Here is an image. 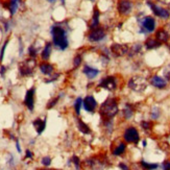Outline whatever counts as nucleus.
Segmentation results:
<instances>
[{"instance_id":"nucleus-1","label":"nucleus","mask_w":170,"mask_h":170,"mask_svg":"<svg viewBox=\"0 0 170 170\" xmlns=\"http://www.w3.org/2000/svg\"><path fill=\"white\" fill-rule=\"evenodd\" d=\"M119 111L118 109V105H117V101L116 99L114 98H109L102 103V105H100V109H99V113L101 117L105 119V120H110L112 119L114 116L116 115Z\"/></svg>"},{"instance_id":"nucleus-2","label":"nucleus","mask_w":170,"mask_h":170,"mask_svg":"<svg viewBox=\"0 0 170 170\" xmlns=\"http://www.w3.org/2000/svg\"><path fill=\"white\" fill-rule=\"evenodd\" d=\"M51 33H52L53 44L61 50H65L68 47V39L64 28L60 26H53Z\"/></svg>"},{"instance_id":"nucleus-3","label":"nucleus","mask_w":170,"mask_h":170,"mask_svg":"<svg viewBox=\"0 0 170 170\" xmlns=\"http://www.w3.org/2000/svg\"><path fill=\"white\" fill-rule=\"evenodd\" d=\"M148 85V82L145 77L140 76V75H135L133 77H130L128 83V87L130 90L135 91V92L141 93L146 90Z\"/></svg>"},{"instance_id":"nucleus-4","label":"nucleus","mask_w":170,"mask_h":170,"mask_svg":"<svg viewBox=\"0 0 170 170\" xmlns=\"http://www.w3.org/2000/svg\"><path fill=\"white\" fill-rule=\"evenodd\" d=\"M123 139H124L125 142L137 144L140 140V136H139L137 128H135L134 126H130V128H126L124 134H123Z\"/></svg>"},{"instance_id":"nucleus-5","label":"nucleus","mask_w":170,"mask_h":170,"mask_svg":"<svg viewBox=\"0 0 170 170\" xmlns=\"http://www.w3.org/2000/svg\"><path fill=\"white\" fill-rule=\"evenodd\" d=\"M147 4H148V6L151 8V10H153V14H155V16H158V17L162 18V19H168V18H169L170 14L168 10H166V8H161V6L157 5L155 3H153V1H150V0H147Z\"/></svg>"},{"instance_id":"nucleus-6","label":"nucleus","mask_w":170,"mask_h":170,"mask_svg":"<svg viewBox=\"0 0 170 170\" xmlns=\"http://www.w3.org/2000/svg\"><path fill=\"white\" fill-rule=\"evenodd\" d=\"M128 50H130V47L125 44H118V43H115L111 46V52L114 56L116 58H120V56H123V55L128 54Z\"/></svg>"},{"instance_id":"nucleus-7","label":"nucleus","mask_w":170,"mask_h":170,"mask_svg":"<svg viewBox=\"0 0 170 170\" xmlns=\"http://www.w3.org/2000/svg\"><path fill=\"white\" fill-rule=\"evenodd\" d=\"M99 87L107 89L109 91H114L117 88V80L115 76H107L100 80Z\"/></svg>"},{"instance_id":"nucleus-8","label":"nucleus","mask_w":170,"mask_h":170,"mask_svg":"<svg viewBox=\"0 0 170 170\" xmlns=\"http://www.w3.org/2000/svg\"><path fill=\"white\" fill-rule=\"evenodd\" d=\"M33 59L31 60H26L25 62L21 63L19 65V71H20V74L22 76H27V75H30L33 71V67H35V64L30 65V63L33 62Z\"/></svg>"},{"instance_id":"nucleus-9","label":"nucleus","mask_w":170,"mask_h":170,"mask_svg":"<svg viewBox=\"0 0 170 170\" xmlns=\"http://www.w3.org/2000/svg\"><path fill=\"white\" fill-rule=\"evenodd\" d=\"M105 37V30L100 27H96L94 29H91L90 33L88 36V39L91 42H99Z\"/></svg>"},{"instance_id":"nucleus-10","label":"nucleus","mask_w":170,"mask_h":170,"mask_svg":"<svg viewBox=\"0 0 170 170\" xmlns=\"http://www.w3.org/2000/svg\"><path fill=\"white\" fill-rule=\"evenodd\" d=\"M132 2H130V0H119V2H118V5H117V10L119 12V14L122 16H125V15H128L132 10Z\"/></svg>"},{"instance_id":"nucleus-11","label":"nucleus","mask_w":170,"mask_h":170,"mask_svg":"<svg viewBox=\"0 0 170 170\" xmlns=\"http://www.w3.org/2000/svg\"><path fill=\"white\" fill-rule=\"evenodd\" d=\"M141 25H142V29L146 33H153L155 28V20L153 17H145L141 21Z\"/></svg>"},{"instance_id":"nucleus-12","label":"nucleus","mask_w":170,"mask_h":170,"mask_svg":"<svg viewBox=\"0 0 170 170\" xmlns=\"http://www.w3.org/2000/svg\"><path fill=\"white\" fill-rule=\"evenodd\" d=\"M35 92H36L35 88L29 89L26 92V95H25V98H24V103L29 111L33 110V105H35Z\"/></svg>"},{"instance_id":"nucleus-13","label":"nucleus","mask_w":170,"mask_h":170,"mask_svg":"<svg viewBox=\"0 0 170 170\" xmlns=\"http://www.w3.org/2000/svg\"><path fill=\"white\" fill-rule=\"evenodd\" d=\"M83 105L84 108L87 112H94L96 110V107H97V102H96L95 98L93 97L92 95H89L83 100Z\"/></svg>"},{"instance_id":"nucleus-14","label":"nucleus","mask_w":170,"mask_h":170,"mask_svg":"<svg viewBox=\"0 0 170 170\" xmlns=\"http://www.w3.org/2000/svg\"><path fill=\"white\" fill-rule=\"evenodd\" d=\"M149 83L151 86H153L155 88H158V89H165L167 87V80L159 76V75H153L149 79Z\"/></svg>"},{"instance_id":"nucleus-15","label":"nucleus","mask_w":170,"mask_h":170,"mask_svg":"<svg viewBox=\"0 0 170 170\" xmlns=\"http://www.w3.org/2000/svg\"><path fill=\"white\" fill-rule=\"evenodd\" d=\"M125 149H126V144L125 142L122 141H117V142L113 143L112 146V153L114 155H121L125 153Z\"/></svg>"},{"instance_id":"nucleus-16","label":"nucleus","mask_w":170,"mask_h":170,"mask_svg":"<svg viewBox=\"0 0 170 170\" xmlns=\"http://www.w3.org/2000/svg\"><path fill=\"white\" fill-rule=\"evenodd\" d=\"M33 126H35L36 130L39 135L43 133V130H45L46 128V119H40V118H37L35 121H33Z\"/></svg>"},{"instance_id":"nucleus-17","label":"nucleus","mask_w":170,"mask_h":170,"mask_svg":"<svg viewBox=\"0 0 170 170\" xmlns=\"http://www.w3.org/2000/svg\"><path fill=\"white\" fill-rule=\"evenodd\" d=\"M155 39L160 43H167L169 40V33L165 29H159L155 33Z\"/></svg>"},{"instance_id":"nucleus-18","label":"nucleus","mask_w":170,"mask_h":170,"mask_svg":"<svg viewBox=\"0 0 170 170\" xmlns=\"http://www.w3.org/2000/svg\"><path fill=\"white\" fill-rule=\"evenodd\" d=\"M162 43L159 42L157 39H153V38H148L147 40L145 41V47L147 49H155V48H158L161 46Z\"/></svg>"},{"instance_id":"nucleus-19","label":"nucleus","mask_w":170,"mask_h":170,"mask_svg":"<svg viewBox=\"0 0 170 170\" xmlns=\"http://www.w3.org/2000/svg\"><path fill=\"white\" fill-rule=\"evenodd\" d=\"M40 70H41V72H42L43 74L50 75L51 73L53 72V66L51 65V64H49V63L44 62L40 65Z\"/></svg>"},{"instance_id":"nucleus-20","label":"nucleus","mask_w":170,"mask_h":170,"mask_svg":"<svg viewBox=\"0 0 170 170\" xmlns=\"http://www.w3.org/2000/svg\"><path fill=\"white\" fill-rule=\"evenodd\" d=\"M141 50H142V45H141L140 43H136V44H134V45L130 48V50H128V55L133 58L135 55L139 54V53L141 52Z\"/></svg>"},{"instance_id":"nucleus-21","label":"nucleus","mask_w":170,"mask_h":170,"mask_svg":"<svg viewBox=\"0 0 170 170\" xmlns=\"http://www.w3.org/2000/svg\"><path fill=\"white\" fill-rule=\"evenodd\" d=\"M84 73H85L89 78H94L96 75L98 74V70L97 69H95V68L89 67V66H85V68H84Z\"/></svg>"},{"instance_id":"nucleus-22","label":"nucleus","mask_w":170,"mask_h":170,"mask_svg":"<svg viewBox=\"0 0 170 170\" xmlns=\"http://www.w3.org/2000/svg\"><path fill=\"white\" fill-rule=\"evenodd\" d=\"M134 112H135V111H134L133 105H125L124 110H123V117H124L126 120H128V119H130V118L133 117Z\"/></svg>"},{"instance_id":"nucleus-23","label":"nucleus","mask_w":170,"mask_h":170,"mask_svg":"<svg viewBox=\"0 0 170 170\" xmlns=\"http://www.w3.org/2000/svg\"><path fill=\"white\" fill-rule=\"evenodd\" d=\"M98 23H99V12L98 10H94V14H93L92 21L90 23V29H94L98 26Z\"/></svg>"},{"instance_id":"nucleus-24","label":"nucleus","mask_w":170,"mask_h":170,"mask_svg":"<svg viewBox=\"0 0 170 170\" xmlns=\"http://www.w3.org/2000/svg\"><path fill=\"white\" fill-rule=\"evenodd\" d=\"M51 48H52V45L51 43H47L45 46V48L43 49L42 51V59L44 61H47L50 56V53H51Z\"/></svg>"},{"instance_id":"nucleus-25","label":"nucleus","mask_w":170,"mask_h":170,"mask_svg":"<svg viewBox=\"0 0 170 170\" xmlns=\"http://www.w3.org/2000/svg\"><path fill=\"white\" fill-rule=\"evenodd\" d=\"M140 166L142 167L143 170H155L159 167L158 164H151V163H147L144 160H142L140 162Z\"/></svg>"},{"instance_id":"nucleus-26","label":"nucleus","mask_w":170,"mask_h":170,"mask_svg":"<svg viewBox=\"0 0 170 170\" xmlns=\"http://www.w3.org/2000/svg\"><path fill=\"white\" fill-rule=\"evenodd\" d=\"M18 0H10V2H8V5H6V8L10 10V14L12 15H14L16 13V10H17L18 8V2H17Z\"/></svg>"},{"instance_id":"nucleus-27","label":"nucleus","mask_w":170,"mask_h":170,"mask_svg":"<svg viewBox=\"0 0 170 170\" xmlns=\"http://www.w3.org/2000/svg\"><path fill=\"white\" fill-rule=\"evenodd\" d=\"M78 130L84 134L90 133V128H89V126H88L83 120H80V119H78Z\"/></svg>"},{"instance_id":"nucleus-28","label":"nucleus","mask_w":170,"mask_h":170,"mask_svg":"<svg viewBox=\"0 0 170 170\" xmlns=\"http://www.w3.org/2000/svg\"><path fill=\"white\" fill-rule=\"evenodd\" d=\"M161 115V110L158 108V107H153V109H151V111H150V117H151V119H153V120H157L159 117H160Z\"/></svg>"},{"instance_id":"nucleus-29","label":"nucleus","mask_w":170,"mask_h":170,"mask_svg":"<svg viewBox=\"0 0 170 170\" xmlns=\"http://www.w3.org/2000/svg\"><path fill=\"white\" fill-rule=\"evenodd\" d=\"M82 105H83V99H82V98H77V99H76V101H75V105H74L75 112H76V114H77V115H79Z\"/></svg>"},{"instance_id":"nucleus-30","label":"nucleus","mask_w":170,"mask_h":170,"mask_svg":"<svg viewBox=\"0 0 170 170\" xmlns=\"http://www.w3.org/2000/svg\"><path fill=\"white\" fill-rule=\"evenodd\" d=\"M141 126H142L143 130H150L153 128V123L150 122V121H142V122H141Z\"/></svg>"},{"instance_id":"nucleus-31","label":"nucleus","mask_w":170,"mask_h":170,"mask_svg":"<svg viewBox=\"0 0 170 170\" xmlns=\"http://www.w3.org/2000/svg\"><path fill=\"white\" fill-rule=\"evenodd\" d=\"M164 76H165V79L170 82V65H168L167 67H165L164 69Z\"/></svg>"},{"instance_id":"nucleus-32","label":"nucleus","mask_w":170,"mask_h":170,"mask_svg":"<svg viewBox=\"0 0 170 170\" xmlns=\"http://www.w3.org/2000/svg\"><path fill=\"white\" fill-rule=\"evenodd\" d=\"M80 63H82V56H80V55H76L74 58V61H73V66H74V68H77L78 66L80 65Z\"/></svg>"},{"instance_id":"nucleus-33","label":"nucleus","mask_w":170,"mask_h":170,"mask_svg":"<svg viewBox=\"0 0 170 170\" xmlns=\"http://www.w3.org/2000/svg\"><path fill=\"white\" fill-rule=\"evenodd\" d=\"M58 101H59V97H55V98H53V99H51L49 101V103L47 105V109H51L52 107H54Z\"/></svg>"},{"instance_id":"nucleus-34","label":"nucleus","mask_w":170,"mask_h":170,"mask_svg":"<svg viewBox=\"0 0 170 170\" xmlns=\"http://www.w3.org/2000/svg\"><path fill=\"white\" fill-rule=\"evenodd\" d=\"M28 51H29V55L31 56V58H36V55H37V50L35 49V47L33 46H30L29 49H28Z\"/></svg>"},{"instance_id":"nucleus-35","label":"nucleus","mask_w":170,"mask_h":170,"mask_svg":"<svg viewBox=\"0 0 170 170\" xmlns=\"http://www.w3.org/2000/svg\"><path fill=\"white\" fill-rule=\"evenodd\" d=\"M50 163H51V159L49 157H45V158L42 159V164L44 166H49Z\"/></svg>"},{"instance_id":"nucleus-36","label":"nucleus","mask_w":170,"mask_h":170,"mask_svg":"<svg viewBox=\"0 0 170 170\" xmlns=\"http://www.w3.org/2000/svg\"><path fill=\"white\" fill-rule=\"evenodd\" d=\"M72 162L74 163V165H75V167H76V169H79V163H80V161H79V159L76 157V155H74L72 158Z\"/></svg>"},{"instance_id":"nucleus-37","label":"nucleus","mask_w":170,"mask_h":170,"mask_svg":"<svg viewBox=\"0 0 170 170\" xmlns=\"http://www.w3.org/2000/svg\"><path fill=\"white\" fill-rule=\"evenodd\" d=\"M8 40L5 41L4 44H3V46H2V48H1V52H0V61L3 60V55H4V50H5V47H6V45H8Z\"/></svg>"},{"instance_id":"nucleus-38","label":"nucleus","mask_w":170,"mask_h":170,"mask_svg":"<svg viewBox=\"0 0 170 170\" xmlns=\"http://www.w3.org/2000/svg\"><path fill=\"white\" fill-rule=\"evenodd\" d=\"M163 170H170V161L166 160L163 163Z\"/></svg>"},{"instance_id":"nucleus-39","label":"nucleus","mask_w":170,"mask_h":170,"mask_svg":"<svg viewBox=\"0 0 170 170\" xmlns=\"http://www.w3.org/2000/svg\"><path fill=\"white\" fill-rule=\"evenodd\" d=\"M119 167L121 168V170H130V168L125 165V164H123V163H120V164H119Z\"/></svg>"},{"instance_id":"nucleus-40","label":"nucleus","mask_w":170,"mask_h":170,"mask_svg":"<svg viewBox=\"0 0 170 170\" xmlns=\"http://www.w3.org/2000/svg\"><path fill=\"white\" fill-rule=\"evenodd\" d=\"M26 158H33V153L29 150H26Z\"/></svg>"},{"instance_id":"nucleus-41","label":"nucleus","mask_w":170,"mask_h":170,"mask_svg":"<svg viewBox=\"0 0 170 170\" xmlns=\"http://www.w3.org/2000/svg\"><path fill=\"white\" fill-rule=\"evenodd\" d=\"M158 1L164 3V4H170V0H158Z\"/></svg>"},{"instance_id":"nucleus-42","label":"nucleus","mask_w":170,"mask_h":170,"mask_svg":"<svg viewBox=\"0 0 170 170\" xmlns=\"http://www.w3.org/2000/svg\"><path fill=\"white\" fill-rule=\"evenodd\" d=\"M16 147H17L18 151L20 153V151H21V148H20V146H19V143H18V141H17V142H16Z\"/></svg>"},{"instance_id":"nucleus-43","label":"nucleus","mask_w":170,"mask_h":170,"mask_svg":"<svg viewBox=\"0 0 170 170\" xmlns=\"http://www.w3.org/2000/svg\"><path fill=\"white\" fill-rule=\"evenodd\" d=\"M4 71H5V68H4V67H1V75H3Z\"/></svg>"},{"instance_id":"nucleus-44","label":"nucleus","mask_w":170,"mask_h":170,"mask_svg":"<svg viewBox=\"0 0 170 170\" xmlns=\"http://www.w3.org/2000/svg\"><path fill=\"white\" fill-rule=\"evenodd\" d=\"M48 1H49L50 3H53V2H54V1H55V0H48Z\"/></svg>"},{"instance_id":"nucleus-45","label":"nucleus","mask_w":170,"mask_h":170,"mask_svg":"<svg viewBox=\"0 0 170 170\" xmlns=\"http://www.w3.org/2000/svg\"><path fill=\"white\" fill-rule=\"evenodd\" d=\"M169 50H170V45H169Z\"/></svg>"},{"instance_id":"nucleus-46","label":"nucleus","mask_w":170,"mask_h":170,"mask_svg":"<svg viewBox=\"0 0 170 170\" xmlns=\"http://www.w3.org/2000/svg\"><path fill=\"white\" fill-rule=\"evenodd\" d=\"M45 170H49V169H45Z\"/></svg>"}]
</instances>
